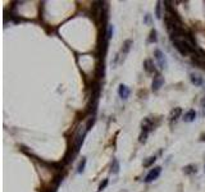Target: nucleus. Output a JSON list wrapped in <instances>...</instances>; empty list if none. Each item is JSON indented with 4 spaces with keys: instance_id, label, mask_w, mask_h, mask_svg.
<instances>
[{
    "instance_id": "obj_13",
    "label": "nucleus",
    "mask_w": 205,
    "mask_h": 192,
    "mask_svg": "<svg viewBox=\"0 0 205 192\" xmlns=\"http://www.w3.org/2000/svg\"><path fill=\"white\" fill-rule=\"evenodd\" d=\"M196 172H197V169H196V165H194V164L186 165V167L183 168V173L185 174H194Z\"/></svg>"
},
{
    "instance_id": "obj_7",
    "label": "nucleus",
    "mask_w": 205,
    "mask_h": 192,
    "mask_svg": "<svg viewBox=\"0 0 205 192\" xmlns=\"http://www.w3.org/2000/svg\"><path fill=\"white\" fill-rule=\"evenodd\" d=\"M190 81H191L192 85H195V86H197V87H200V86H203V85H204L203 77L196 74V73H191V74H190Z\"/></svg>"
},
{
    "instance_id": "obj_4",
    "label": "nucleus",
    "mask_w": 205,
    "mask_h": 192,
    "mask_svg": "<svg viewBox=\"0 0 205 192\" xmlns=\"http://www.w3.org/2000/svg\"><path fill=\"white\" fill-rule=\"evenodd\" d=\"M154 57H155L156 61H158L159 68H162V69L167 68V60H165V57H164V54H163V51H162V50L156 49L155 51H154Z\"/></svg>"
},
{
    "instance_id": "obj_19",
    "label": "nucleus",
    "mask_w": 205,
    "mask_h": 192,
    "mask_svg": "<svg viewBox=\"0 0 205 192\" xmlns=\"http://www.w3.org/2000/svg\"><path fill=\"white\" fill-rule=\"evenodd\" d=\"M105 36H106V40H108V41L113 37V26H112V25H109V26H108V28H106V33H105Z\"/></svg>"
},
{
    "instance_id": "obj_10",
    "label": "nucleus",
    "mask_w": 205,
    "mask_h": 192,
    "mask_svg": "<svg viewBox=\"0 0 205 192\" xmlns=\"http://www.w3.org/2000/svg\"><path fill=\"white\" fill-rule=\"evenodd\" d=\"M196 119V111L194 110V109H191V110H189L187 113L185 114V117H183V120L187 123L190 122H194V120Z\"/></svg>"
},
{
    "instance_id": "obj_9",
    "label": "nucleus",
    "mask_w": 205,
    "mask_h": 192,
    "mask_svg": "<svg viewBox=\"0 0 205 192\" xmlns=\"http://www.w3.org/2000/svg\"><path fill=\"white\" fill-rule=\"evenodd\" d=\"M141 127H142V131L149 133L151 129H153V122H151L150 118H144V120L141 122Z\"/></svg>"
},
{
    "instance_id": "obj_23",
    "label": "nucleus",
    "mask_w": 205,
    "mask_h": 192,
    "mask_svg": "<svg viewBox=\"0 0 205 192\" xmlns=\"http://www.w3.org/2000/svg\"><path fill=\"white\" fill-rule=\"evenodd\" d=\"M145 23H146V25H150V14H146V17H145Z\"/></svg>"
},
{
    "instance_id": "obj_22",
    "label": "nucleus",
    "mask_w": 205,
    "mask_h": 192,
    "mask_svg": "<svg viewBox=\"0 0 205 192\" xmlns=\"http://www.w3.org/2000/svg\"><path fill=\"white\" fill-rule=\"evenodd\" d=\"M108 179H104V181L101 182V183H100V186H99V192H101L103 190H104V188H105L106 187V186H108Z\"/></svg>"
},
{
    "instance_id": "obj_27",
    "label": "nucleus",
    "mask_w": 205,
    "mask_h": 192,
    "mask_svg": "<svg viewBox=\"0 0 205 192\" xmlns=\"http://www.w3.org/2000/svg\"><path fill=\"white\" fill-rule=\"evenodd\" d=\"M204 170H205V167H204Z\"/></svg>"
},
{
    "instance_id": "obj_17",
    "label": "nucleus",
    "mask_w": 205,
    "mask_h": 192,
    "mask_svg": "<svg viewBox=\"0 0 205 192\" xmlns=\"http://www.w3.org/2000/svg\"><path fill=\"white\" fill-rule=\"evenodd\" d=\"M155 160H156L155 156H150V158H147V160H145V161H144V167H145V168L151 167V165L155 163Z\"/></svg>"
},
{
    "instance_id": "obj_15",
    "label": "nucleus",
    "mask_w": 205,
    "mask_h": 192,
    "mask_svg": "<svg viewBox=\"0 0 205 192\" xmlns=\"http://www.w3.org/2000/svg\"><path fill=\"white\" fill-rule=\"evenodd\" d=\"M155 17L158 19L162 18V1L156 3V8H155Z\"/></svg>"
},
{
    "instance_id": "obj_18",
    "label": "nucleus",
    "mask_w": 205,
    "mask_h": 192,
    "mask_svg": "<svg viewBox=\"0 0 205 192\" xmlns=\"http://www.w3.org/2000/svg\"><path fill=\"white\" fill-rule=\"evenodd\" d=\"M112 172L114 174H117L118 172H119V163H118V160H115V159L112 163Z\"/></svg>"
},
{
    "instance_id": "obj_14",
    "label": "nucleus",
    "mask_w": 205,
    "mask_h": 192,
    "mask_svg": "<svg viewBox=\"0 0 205 192\" xmlns=\"http://www.w3.org/2000/svg\"><path fill=\"white\" fill-rule=\"evenodd\" d=\"M131 45H132V41H131V40L124 41L123 48H122V53H123V54H127V53L130 51V49H131Z\"/></svg>"
},
{
    "instance_id": "obj_26",
    "label": "nucleus",
    "mask_w": 205,
    "mask_h": 192,
    "mask_svg": "<svg viewBox=\"0 0 205 192\" xmlns=\"http://www.w3.org/2000/svg\"><path fill=\"white\" fill-rule=\"evenodd\" d=\"M203 114H204V117H205V108H204V111H203Z\"/></svg>"
},
{
    "instance_id": "obj_11",
    "label": "nucleus",
    "mask_w": 205,
    "mask_h": 192,
    "mask_svg": "<svg viewBox=\"0 0 205 192\" xmlns=\"http://www.w3.org/2000/svg\"><path fill=\"white\" fill-rule=\"evenodd\" d=\"M144 68H145V70H146L147 73H154V72H155L154 64H153V61H151L150 59H146V60L144 61Z\"/></svg>"
},
{
    "instance_id": "obj_21",
    "label": "nucleus",
    "mask_w": 205,
    "mask_h": 192,
    "mask_svg": "<svg viewBox=\"0 0 205 192\" xmlns=\"http://www.w3.org/2000/svg\"><path fill=\"white\" fill-rule=\"evenodd\" d=\"M146 138H147V132H145V131H142L141 132V135H140V142L141 143H144V142H146Z\"/></svg>"
},
{
    "instance_id": "obj_24",
    "label": "nucleus",
    "mask_w": 205,
    "mask_h": 192,
    "mask_svg": "<svg viewBox=\"0 0 205 192\" xmlns=\"http://www.w3.org/2000/svg\"><path fill=\"white\" fill-rule=\"evenodd\" d=\"M201 141H205V135H203V138H201Z\"/></svg>"
},
{
    "instance_id": "obj_12",
    "label": "nucleus",
    "mask_w": 205,
    "mask_h": 192,
    "mask_svg": "<svg viewBox=\"0 0 205 192\" xmlns=\"http://www.w3.org/2000/svg\"><path fill=\"white\" fill-rule=\"evenodd\" d=\"M182 114V109L181 108H174L171 111V120H176L177 118H180V115Z\"/></svg>"
},
{
    "instance_id": "obj_16",
    "label": "nucleus",
    "mask_w": 205,
    "mask_h": 192,
    "mask_svg": "<svg viewBox=\"0 0 205 192\" xmlns=\"http://www.w3.org/2000/svg\"><path fill=\"white\" fill-rule=\"evenodd\" d=\"M86 158H82V160L80 161V164H78V168H77V173H82L85 170V167H86Z\"/></svg>"
},
{
    "instance_id": "obj_3",
    "label": "nucleus",
    "mask_w": 205,
    "mask_h": 192,
    "mask_svg": "<svg viewBox=\"0 0 205 192\" xmlns=\"http://www.w3.org/2000/svg\"><path fill=\"white\" fill-rule=\"evenodd\" d=\"M160 173H162V167H155L154 169H151L150 172L147 173V176L145 177L144 181L146 182V183H150V182L155 181V179L160 176Z\"/></svg>"
},
{
    "instance_id": "obj_25",
    "label": "nucleus",
    "mask_w": 205,
    "mask_h": 192,
    "mask_svg": "<svg viewBox=\"0 0 205 192\" xmlns=\"http://www.w3.org/2000/svg\"><path fill=\"white\" fill-rule=\"evenodd\" d=\"M201 104H203V105H205V99L203 100V101H201Z\"/></svg>"
},
{
    "instance_id": "obj_2",
    "label": "nucleus",
    "mask_w": 205,
    "mask_h": 192,
    "mask_svg": "<svg viewBox=\"0 0 205 192\" xmlns=\"http://www.w3.org/2000/svg\"><path fill=\"white\" fill-rule=\"evenodd\" d=\"M86 131L87 129H84V127H81V128L77 131V133L75 136V152L77 154L80 150V147H81L82 142H84V138H85V135H86Z\"/></svg>"
},
{
    "instance_id": "obj_6",
    "label": "nucleus",
    "mask_w": 205,
    "mask_h": 192,
    "mask_svg": "<svg viewBox=\"0 0 205 192\" xmlns=\"http://www.w3.org/2000/svg\"><path fill=\"white\" fill-rule=\"evenodd\" d=\"M163 83H164V77L163 76H156L154 77L153 79V83H151V88H153V91H158L160 90V87L163 86Z\"/></svg>"
},
{
    "instance_id": "obj_20",
    "label": "nucleus",
    "mask_w": 205,
    "mask_h": 192,
    "mask_svg": "<svg viewBox=\"0 0 205 192\" xmlns=\"http://www.w3.org/2000/svg\"><path fill=\"white\" fill-rule=\"evenodd\" d=\"M158 37H156V31L155 29H151L150 32V37H149V42H156Z\"/></svg>"
},
{
    "instance_id": "obj_8",
    "label": "nucleus",
    "mask_w": 205,
    "mask_h": 192,
    "mask_svg": "<svg viewBox=\"0 0 205 192\" xmlns=\"http://www.w3.org/2000/svg\"><path fill=\"white\" fill-rule=\"evenodd\" d=\"M130 88L126 86V85H119V87H118V95H119V97H122V99H124L126 100L127 97L130 96Z\"/></svg>"
},
{
    "instance_id": "obj_1",
    "label": "nucleus",
    "mask_w": 205,
    "mask_h": 192,
    "mask_svg": "<svg viewBox=\"0 0 205 192\" xmlns=\"http://www.w3.org/2000/svg\"><path fill=\"white\" fill-rule=\"evenodd\" d=\"M172 42H173L174 48L180 51L181 55H189V54H191V53L194 51V50L190 48V46L187 45L183 40H180V38H176V37H172Z\"/></svg>"
},
{
    "instance_id": "obj_5",
    "label": "nucleus",
    "mask_w": 205,
    "mask_h": 192,
    "mask_svg": "<svg viewBox=\"0 0 205 192\" xmlns=\"http://www.w3.org/2000/svg\"><path fill=\"white\" fill-rule=\"evenodd\" d=\"M100 96V85L99 83H94L93 88H91V101L94 102V105L96 106V101Z\"/></svg>"
}]
</instances>
